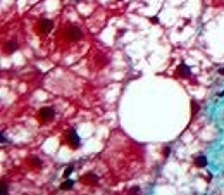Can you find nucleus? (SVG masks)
<instances>
[{
  "label": "nucleus",
  "mask_w": 224,
  "mask_h": 195,
  "mask_svg": "<svg viewBox=\"0 0 224 195\" xmlns=\"http://www.w3.org/2000/svg\"><path fill=\"white\" fill-rule=\"evenodd\" d=\"M62 36L66 38V40H69V41H78V40H81L83 38V31L78 28V26H67L66 30H64V33H62Z\"/></svg>",
  "instance_id": "f257e3e1"
},
{
  "label": "nucleus",
  "mask_w": 224,
  "mask_h": 195,
  "mask_svg": "<svg viewBox=\"0 0 224 195\" xmlns=\"http://www.w3.org/2000/svg\"><path fill=\"white\" fill-rule=\"evenodd\" d=\"M36 33L38 35H41V36H45V35H48L52 30H53V21L50 19H40L38 22H36Z\"/></svg>",
  "instance_id": "f03ea898"
},
{
  "label": "nucleus",
  "mask_w": 224,
  "mask_h": 195,
  "mask_svg": "<svg viewBox=\"0 0 224 195\" xmlns=\"http://www.w3.org/2000/svg\"><path fill=\"white\" fill-rule=\"evenodd\" d=\"M36 117L40 121H43V123H47V121H50V119L55 117V111L52 107H43V109H40V112L36 114Z\"/></svg>",
  "instance_id": "7ed1b4c3"
},
{
  "label": "nucleus",
  "mask_w": 224,
  "mask_h": 195,
  "mask_svg": "<svg viewBox=\"0 0 224 195\" xmlns=\"http://www.w3.org/2000/svg\"><path fill=\"white\" fill-rule=\"evenodd\" d=\"M66 140H67V144L71 145V149H78L79 147V136L76 133V130H67L66 131Z\"/></svg>",
  "instance_id": "20e7f679"
},
{
  "label": "nucleus",
  "mask_w": 224,
  "mask_h": 195,
  "mask_svg": "<svg viewBox=\"0 0 224 195\" xmlns=\"http://www.w3.org/2000/svg\"><path fill=\"white\" fill-rule=\"evenodd\" d=\"M176 78H179V80H188V78H191V69H190L186 64H179L178 69H176Z\"/></svg>",
  "instance_id": "39448f33"
},
{
  "label": "nucleus",
  "mask_w": 224,
  "mask_h": 195,
  "mask_svg": "<svg viewBox=\"0 0 224 195\" xmlns=\"http://www.w3.org/2000/svg\"><path fill=\"white\" fill-rule=\"evenodd\" d=\"M81 181L85 183V185H95V183L98 181V178L93 175V173H88V175H85L81 178Z\"/></svg>",
  "instance_id": "423d86ee"
},
{
  "label": "nucleus",
  "mask_w": 224,
  "mask_h": 195,
  "mask_svg": "<svg viewBox=\"0 0 224 195\" xmlns=\"http://www.w3.org/2000/svg\"><path fill=\"white\" fill-rule=\"evenodd\" d=\"M16 49H17V43H16V41H7V43H5V47H4V50H5L7 55H9V54H14Z\"/></svg>",
  "instance_id": "0eeeda50"
},
{
  "label": "nucleus",
  "mask_w": 224,
  "mask_h": 195,
  "mask_svg": "<svg viewBox=\"0 0 224 195\" xmlns=\"http://www.w3.org/2000/svg\"><path fill=\"white\" fill-rule=\"evenodd\" d=\"M195 166H197V167H205V166H207V157H205V155H198V157L195 159Z\"/></svg>",
  "instance_id": "6e6552de"
},
{
  "label": "nucleus",
  "mask_w": 224,
  "mask_h": 195,
  "mask_svg": "<svg viewBox=\"0 0 224 195\" xmlns=\"http://www.w3.org/2000/svg\"><path fill=\"white\" fill-rule=\"evenodd\" d=\"M72 185H74V181H72V180H67V181H64L61 185V190H71Z\"/></svg>",
  "instance_id": "1a4fd4ad"
},
{
  "label": "nucleus",
  "mask_w": 224,
  "mask_h": 195,
  "mask_svg": "<svg viewBox=\"0 0 224 195\" xmlns=\"http://www.w3.org/2000/svg\"><path fill=\"white\" fill-rule=\"evenodd\" d=\"M197 112H198V104L195 102V100H191V119L197 116Z\"/></svg>",
  "instance_id": "9d476101"
},
{
  "label": "nucleus",
  "mask_w": 224,
  "mask_h": 195,
  "mask_svg": "<svg viewBox=\"0 0 224 195\" xmlns=\"http://www.w3.org/2000/svg\"><path fill=\"white\" fill-rule=\"evenodd\" d=\"M30 164L33 166V167H41V161L40 159H36V157H33V159L30 161Z\"/></svg>",
  "instance_id": "9b49d317"
},
{
  "label": "nucleus",
  "mask_w": 224,
  "mask_h": 195,
  "mask_svg": "<svg viewBox=\"0 0 224 195\" xmlns=\"http://www.w3.org/2000/svg\"><path fill=\"white\" fill-rule=\"evenodd\" d=\"M72 169H74V166H67V167L64 169V173H62V176H64V178H67V176H69V175L72 173Z\"/></svg>",
  "instance_id": "f8f14e48"
},
{
  "label": "nucleus",
  "mask_w": 224,
  "mask_h": 195,
  "mask_svg": "<svg viewBox=\"0 0 224 195\" xmlns=\"http://www.w3.org/2000/svg\"><path fill=\"white\" fill-rule=\"evenodd\" d=\"M0 192H2V194H7V185H5V181H2V188H0Z\"/></svg>",
  "instance_id": "ddd939ff"
},
{
  "label": "nucleus",
  "mask_w": 224,
  "mask_h": 195,
  "mask_svg": "<svg viewBox=\"0 0 224 195\" xmlns=\"http://www.w3.org/2000/svg\"><path fill=\"white\" fill-rule=\"evenodd\" d=\"M169 152H171V150H169V147H165V149H164V157H167Z\"/></svg>",
  "instance_id": "4468645a"
},
{
  "label": "nucleus",
  "mask_w": 224,
  "mask_h": 195,
  "mask_svg": "<svg viewBox=\"0 0 224 195\" xmlns=\"http://www.w3.org/2000/svg\"><path fill=\"white\" fill-rule=\"evenodd\" d=\"M219 72H221V74H224V67H223V69H221V71H219Z\"/></svg>",
  "instance_id": "2eb2a0df"
}]
</instances>
